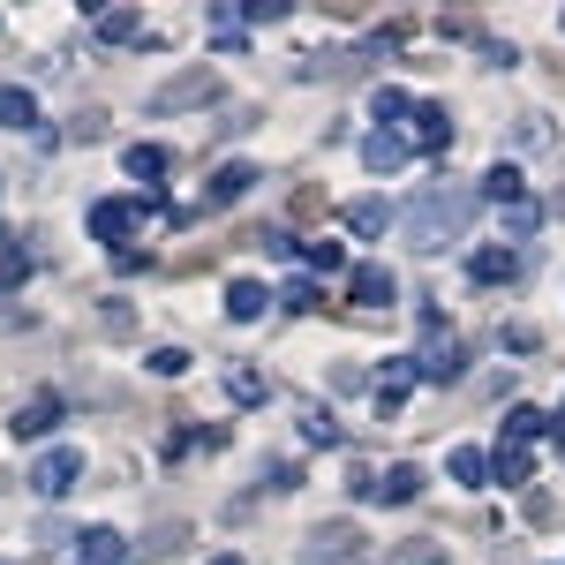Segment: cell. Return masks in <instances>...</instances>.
Wrapping results in <instances>:
<instances>
[{
  "label": "cell",
  "mask_w": 565,
  "mask_h": 565,
  "mask_svg": "<svg viewBox=\"0 0 565 565\" xmlns=\"http://www.w3.org/2000/svg\"><path fill=\"white\" fill-rule=\"evenodd\" d=\"M482 212V189H445V181H430L407 212H399V234L415 242V249H445V242H460L468 234V218Z\"/></svg>",
  "instance_id": "1"
},
{
  "label": "cell",
  "mask_w": 565,
  "mask_h": 565,
  "mask_svg": "<svg viewBox=\"0 0 565 565\" xmlns=\"http://www.w3.org/2000/svg\"><path fill=\"white\" fill-rule=\"evenodd\" d=\"M151 212H167V196H159V189H143V196H98V204H90V242L129 249V234H136Z\"/></svg>",
  "instance_id": "2"
},
{
  "label": "cell",
  "mask_w": 565,
  "mask_h": 565,
  "mask_svg": "<svg viewBox=\"0 0 565 565\" xmlns=\"http://www.w3.org/2000/svg\"><path fill=\"white\" fill-rule=\"evenodd\" d=\"M460 362H468V354H460V340L437 324V309H423V354H415L423 385H452V377H460Z\"/></svg>",
  "instance_id": "3"
},
{
  "label": "cell",
  "mask_w": 565,
  "mask_h": 565,
  "mask_svg": "<svg viewBox=\"0 0 565 565\" xmlns=\"http://www.w3.org/2000/svg\"><path fill=\"white\" fill-rule=\"evenodd\" d=\"M354 498H362V505H415V498H423V468H415V460H399L385 476L362 468V476H354Z\"/></svg>",
  "instance_id": "4"
},
{
  "label": "cell",
  "mask_w": 565,
  "mask_h": 565,
  "mask_svg": "<svg viewBox=\"0 0 565 565\" xmlns=\"http://www.w3.org/2000/svg\"><path fill=\"white\" fill-rule=\"evenodd\" d=\"M76 476H84V452H76V445H53V452H39V460H31V490H39V498H68V490H76Z\"/></svg>",
  "instance_id": "5"
},
{
  "label": "cell",
  "mask_w": 565,
  "mask_h": 565,
  "mask_svg": "<svg viewBox=\"0 0 565 565\" xmlns=\"http://www.w3.org/2000/svg\"><path fill=\"white\" fill-rule=\"evenodd\" d=\"M302 565H370V543H362L348 521H332V527H317V535H309Z\"/></svg>",
  "instance_id": "6"
},
{
  "label": "cell",
  "mask_w": 565,
  "mask_h": 565,
  "mask_svg": "<svg viewBox=\"0 0 565 565\" xmlns=\"http://www.w3.org/2000/svg\"><path fill=\"white\" fill-rule=\"evenodd\" d=\"M61 415H68V399H61V392H39V399H23V407H15V423H8V430H15V445H39V437L61 430Z\"/></svg>",
  "instance_id": "7"
},
{
  "label": "cell",
  "mask_w": 565,
  "mask_h": 565,
  "mask_svg": "<svg viewBox=\"0 0 565 565\" xmlns=\"http://www.w3.org/2000/svg\"><path fill=\"white\" fill-rule=\"evenodd\" d=\"M407 159H415V151H407V136H399V129H370V136H362V167H370L377 181H392Z\"/></svg>",
  "instance_id": "8"
},
{
  "label": "cell",
  "mask_w": 565,
  "mask_h": 565,
  "mask_svg": "<svg viewBox=\"0 0 565 565\" xmlns=\"http://www.w3.org/2000/svg\"><path fill=\"white\" fill-rule=\"evenodd\" d=\"M407 151H430V159H445V151H452V114H445L437 98H423V106H415V136H407Z\"/></svg>",
  "instance_id": "9"
},
{
  "label": "cell",
  "mask_w": 565,
  "mask_h": 565,
  "mask_svg": "<svg viewBox=\"0 0 565 565\" xmlns=\"http://www.w3.org/2000/svg\"><path fill=\"white\" fill-rule=\"evenodd\" d=\"M423 385V370H415V354H385V370H377V415H392L407 392Z\"/></svg>",
  "instance_id": "10"
},
{
  "label": "cell",
  "mask_w": 565,
  "mask_h": 565,
  "mask_svg": "<svg viewBox=\"0 0 565 565\" xmlns=\"http://www.w3.org/2000/svg\"><path fill=\"white\" fill-rule=\"evenodd\" d=\"M392 295H399V279H392L385 264H354V271H348V302H362V309H385Z\"/></svg>",
  "instance_id": "11"
},
{
  "label": "cell",
  "mask_w": 565,
  "mask_h": 565,
  "mask_svg": "<svg viewBox=\"0 0 565 565\" xmlns=\"http://www.w3.org/2000/svg\"><path fill=\"white\" fill-rule=\"evenodd\" d=\"M68 565H129L121 527H84V535H76V558H68Z\"/></svg>",
  "instance_id": "12"
},
{
  "label": "cell",
  "mask_w": 565,
  "mask_h": 565,
  "mask_svg": "<svg viewBox=\"0 0 565 565\" xmlns=\"http://www.w3.org/2000/svg\"><path fill=\"white\" fill-rule=\"evenodd\" d=\"M249 189H257V167H249V159H226V167H218L212 174V189H204V204H242V196H249Z\"/></svg>",
  "instance_id": "13"
},
{
  "label": "cell",
  "mask_w": 565,
  "mask_h": 565,
  "mask_svg": "<svg viewBox=\"0 0 565 565\" xmlns=\"http://www.w3.org/2000/svg\"><path fill=\"white\" fill-rule=\"evenodd\" d=\"M513 271H521V249H498V242H482L476 257H468V279L476 287H505Z\"/></svg>",
  "instance_id": "14"
},
{
  "label": "cell",
  "mask_w": 565,
  "mask_h": 565,
  "mask_svg": "<svg viewBox=\"0 0 565 565\" xmlns=\"http://www.w3.org/2000/svg\"><path fill=\"white\" fill-rule=\"evenodd\" d=\"M445 476L460 482V490H490V452H476V445H452Z\"/></svg>",
  "instance_id": "15"
},
{
  "label": "cell",
  "mask_w": 565,
  "mask_h": 565,
  "mask_svg": "<svg viewBox=\"0 0 565 565\" xmlns=\"http://www.w3.org/2000/svg\"><path fill=\"white\" fill-rule=\"evenodd\" d=\"M527 476H535V452H527V445H498V452H490V482L521 490Z\"/></svg>",
  "instance_id": "16"
},
{
  "label": "cell",
  "mask_w": 565,
  "mask_h": 565,
  "mask_svg": "<svg viewBox=\"0 0 565 565\" xmlns=\"http://www.w3.org/2000/svg\"><path fill=\"white\" fill-rule=\"evenodd\" d=\"M0 129H39V98H31V90L23 84H0Z\"/></svg>",
  "instance_id": "17"
},
{
  "label": "cell",
  "mask_w": 565,
  "mask_h": 565,
  "mask_svg": "<svg viewBox=\"0 0 565 565\" xmlns=\"http://www.w3.org/2000/svg\"><path fill=\"white\" fill-rule=\"evenodd\" d=\"M264 302H279V295H264L257 279H234V287H226V317H234V324H257Z\"/></svg>",
  "instance_id": "18"
},
{
  "label": "cell",
  "mask_w": 565,
  "mask_h": 565,
  "mask_svg": "<svg viewBox=\"0 0 565 565\" xmlns=\"http://www.w3.org/2000/svg\"><path fill=\"white\" fill-rule=\"evenodd\" d=\"M521 196H527L521 167H490V174H482V204H498V212H505V204H521Z\"/></svg>",
  "instance_id": "19"
},
{
  "label": "cell",
  "mask_w": 565,
  "mask_h": 565,
  "mask_svg": "<svg viewBox=\"0 0 565 565\" xmlns=\"http://www.w3.org/2000/svg\"><path fill=\"white\" fill-rule=\"evenodd\" d=\"M543 430H551L543 407H527V399H521V407H505V445H535Z\"/></svg>",
  "instance_id": "20"
},
{
  "label": "cell",
  "mask_w": 565,
  "mask_h": 565,
  "mask_svg": "<svg viewBox=\"0 0 565 565\" xmlns=\"http://www.w3.org/2000/svg\"><path fill=\"white\" fill-rule=\"evenodd\" d=\"M392 218H399V212H392L385 196H362V204H348V226H354V234H370V242H377V234H385Z\"/></svg>",
  "instance_id": "21"
},
{
  "label": "cell",
  "mask_w": 565,
  "mask_h": 565,
  "mask_svg": "<svg viewBox=\"0 0 565 565\" xmlns=\"http://www.w3.org/2000/svg\"><path fill=\"white\" fill-rule=\"evenodd\" d=\"M121 167H129L136 181H159L174 159H167V143H129V151H121Z\"/></svg>",
  "instance_id": "22"
},
{
  "label": "cell",
  "mask_w": 565,
  "mask_h": 565,
  "mask_svg": "<svg viewBox=\"0 0 565 565\" xmlns=\"http://www.w3.org/2000/svg\"><path fill=\"white\" fill-rule=\"evenodd\" d=\"M295 257H302L309 271H324V279H332V271H348V249H340V242H324V234H317V242H302Z\"/></svg>",
  "instance_id": "23"
},
{
  "label": "cell",
  "mask_w": 565,
  "mask_h": 565,
  "mask_svg": "<svg viewBox=\"0 0 565 565\" xmlns=\"http://www.w3.org/2000/svg\"><path fill=\"white\" fill-rule=\"evenodd\" d=\"M535 226H543V204H535V196H521V204H505V249H513V242H527Z\"/></svg>",
  "instance_id": "24"
},
{
  "label": "cell",
  "mask_w": 565,
  "mask_h": 565,
  "mask_svg": "<svg viewBox=\"0 0 565 565\" xmlns=\"http://www.w3.org/2000/svg\"><path fill=\"white\" fill-rule=\"evenodd\" d=\"M136 31H143V15H136V8H114V15H98V39H106V45H129Z\"/></svg>",
  "instance_id": "25"
},
{
  "label": "cell",
  "mask_w": 565,
  "mask_h": 565,
  "mask_svg": "<svg viewBox=\"0 0 565 565\" xmlns=\"http://www.w3.org/2000/svg\"><path fill=\"white\" fill-rule=\"evenodd\" d=\"M370 114H377V129H392L399 114H415V98H407V90H399V84H385V90H377V98H370Z\"/></svg>",
  "instance_id": "26"
},
{
  "label": "cell",
  "mask_w": 565,
  "mask_h": 565,
  "mask_svg": "<svg viewBox=\"0 0 565 565\" xmlns=\"http://www.w3.org/2000/svg\"><path fill=\"white\" fill-rule=\"evenodd\" d=\"M23 279H31V249H23V242H8V249H0V295H8V287H23Z\"/></svg>",
  "instance_id": "27"
},
{
  "label": "cell",
  "mask_w": 565,
  "mask_h": 565,
  "mask_svg": "<svg viewBox=\"0 0 565 565\" xmlns=\"http://www.w3.org/2000/svg\"><path fill=\"white\" fill-rule=\"evenodd\" d=\"M279 302L295 309V317H309V309H324V302H317V279H287V287H279Z\"/></svg>",
  "instance_id": "28"
},
{
  "label": "cell",
  "mask_w": 565,
  "mask_h": 565,
  "mask_svg": "<svg viewBox=\"0 0 565 565\" xmlns=\"http://www.w3.org/2000/svg\"><path fill=\"white\" fill-rule=\"evenodd\" d=\"M226 392H234L242 407H257V399H264V377H257V370H226Z\"/></svg>",
  "instance_id": "29"
},
{
  "label": "cell",
  "mask_w": 565,
  "mask_h": 565,
  "mask_svg": "<svg viewBox=\"0 0 565 565\" xmlns=\"http://www.w3.org/2000/svg\"><path fill=\"white\" fill-rule=\"evenodd\" d=\"M302 437H309V445H340V423H332L324 407H309V415H302Z\"/></svg>",
  "instance_id": "30"
},
{
  "label": "cell",
  "mask_w": 565,
  "mask_h": 565,
  "mask_svg": "<svg viewBox=\"0 0 565 565\" xmlns=\"http://www.w3.org/2000/svg\"><path fill=\"white\" fill-rule=\"evenodd\" d=\"M143 362H151V377H181V370H189V354H181V348H151Z\"/></svg>",
  "instance_id": "31"
},
{
  "label": "cell",
  "mask_w": 565,
  "mask_h": 565,
  "mask_svg": "<svg viewBox=\"0 0 565 565\" xmlns=\"http://www.w3.org/2000/svg\"><path fill=\"white\" fill-rule=\"evenodd\" d=\"M551 445H558V452H565V407H558V415H551Z\"/></svg>",
  "instance_id": "32"
},
{
  "label": "cell",
  "mask_w": 565,
  "mask_h": 565,
  "mask_svg": "<svg viewBox=\"0 0 565 565\" xmlns=\"http://www.w3.org/2000/svg\"><path fill=\"white\" fill-rule=\"evenodd\" d=\"M212 565H249V558H234V551H218V558Z\"/></svg>",
  "instance_id": "33"
},
{
  "label": "cell",
  "mask_w": 565,
  "mask_h": 565,
  "mask_svg": "<svg viewBox=\"0 0 565 565\" xmlns=\"http://www.w3.org/2000/svg\"><path fill=\"white\" fill-rule=\"evenodd\" d=\"M0 249H8V226H0Z\"/></svg>",
  "instance_id": "34"
}]
</instances>
